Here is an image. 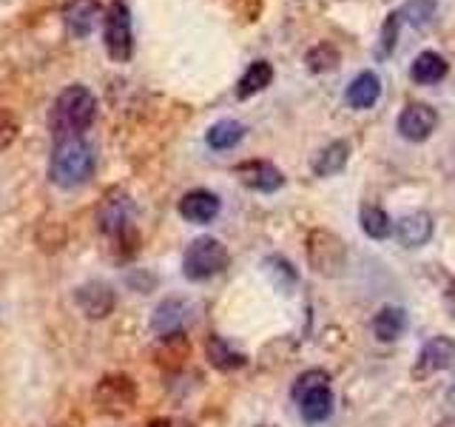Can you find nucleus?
<instances>
[{"label": "nucleus", "mask_w": 455, "mask_h": 427, "mask_svg": "<svg viewBox=\"0 0 455 427\" xmlns=\"http://www.w3.org/2000/svg\"><path fill=\"white\" fill-rule=\"evenodd\" d=\"M94 120H97V97L89 85L71 83L54 97L49 111V128L54 140L83 137V132H89Z\"/></svg>", "instance_id": "nucleus-1"}, {"label": "nucleus", "mask_w": 455, "mask_h": 427, "mask_svg": "<svg viewBox=\"0 0 455 427\" xmlns=\"http://www.w3.org/2000/svg\"><path fill=\"white\" fill-rule=\"evenodd\" d=\"M97 168V154L85 137H63L54 140L49 157V180L57 189H77L89 182Z\"/></svg>", "instance_id": "nucleus-2"}, {"label": "nucleus", "mask_w": 455, "mask_h": 427, "mask_svg": "<svg viewBox=\"0 0 455 427\" xmlns=\"http://www.w3.org/2000/svg\"><path fill=\"white\" fill-rule=\"evenodd\" d=\"M231 262V254L217 237H196L182 254V274L191 282H205L222 274Z\"/></svg>", "instance_id": "nucleus-3"}, {"label": "nucleus", "mask_w": 455, "mask_h": 427, "mask_svg": "<svg viewBox=\"0 0 455 427\" xmlns=\"http://www.w3.org/2000/svg\"><path fill=\"white\" fill-rule=\"evenodd\" d=\"M97 228L100 234L108 237V239H120L134 234V220H137V208H134V199L132 194H125L123 189H111L103 194L97 205Z\"/></svg>", "instance_id": "nucleus-4"}, {"label": "nucleus", "mask_w": 455, "mask_h": 427, "mask_svg": "<svg viewBox=\"0 0 455 427\" xmlns=\"http://www.w3.org/2000/svg\"><path fill=\"white\" fill-rule=\"evenodd\" d=\"M140 402L137 382L128 374H106L94 388V405L103 416H128Z\"/></svg>", "instance_id": "nucleus-5"}, {"label": "nucleus", "mask_w": 455, "mask_h": 427, "mask_svg": "<svg viewBox=\"0 0 455 427\" xmlns=\"http://www.w3.org/2000/svg\"><path fill=\"white\" fill-rule=\"evenodd\" d=\"M307 262L316 270L319 277H341V270L347 265V248L341 237L333 231H324V228H313L307 234Z\"/></svg>", "instance_id": "nucleus-6"}, {"label": "nucleus", "mask_w": 455, "mask_h": 427, "mask_svg": "<svg viewBox=\"0 0 455 427\" xmlns=\"http://www.w3.org/2000/svg\"><path fill=\"white\" fill-rule=\"evenodd\" d=\"M103 43L114 63H128L134 54V32H132V9L123 0H111L103 18Z\"/></svg>", "instance_id": "nucleus-7"}, {"label": "nucleus", "mask_w": 455, "mask_h": 427, "mask_svg": "<svg viewBox=\"0 0 455 427\" xmlns=\"http://www.w3.org/2000/svg\"><path fill=\"white\" fill-rule=\"evenodd\" d=\"M75 305L80 308L85 319L103 322L117 310V291H114V285L103 279H89L75 291Z\"/></svg>", "instance_id": "nucleus-8"}, {"label": "nucleus", "mask_w": 455, "mask_h": 427, "mask_svg": "<svg viewBox=\"0 0 455 427\" xmlns=\"http://www.w3.org/2000/svg\"><path fill=\"white\" fill-rule=\"evenodd\" d=\"M191 319H194V305L188 302V299L168 296L154 308L148 325H151V334L163 339V336L185 334V327H188Z\"/></svg>", "instance_id": "nucleus-9"}, {"label": "nucleus", "mask_w": 455, "mask_h": 427, "mask_svg": "<svg viewBox=\"0 0 455 427\" xmlns=\"http://www.w3.org/2000/svg\"><path fill=\"white\" fill-rule=\"evenodd\" d=\"M234 174L245 189L259 191V194H274L284 185V174L267 160H248V163L236 165Z\"/></svg>", "instance_id": "nucleus-10"}, {"label": "nucleus", "mask_w": 455, "mask_h": 427, "mask_svg": "<svg viewBox=\"0 0 455 427\" xmlns=\"http://www.w3.org/2000/svg\"><path fill=\"white\" fill-rule=\"evenodd\" d=\"M395 125H398V134H402L404 140L424 142L427 137L435 132L438 114H435L433 106H427V103H410V106H404L402 114H398Z\"/></svg>", "instance_id": "nucleus-11"}, {"label": "nucleus", "mask_w": 455, "mask_h": 427, "mask_svg": "<svg viewBox=\"0 0 455 427\" xmlns=\"http://www.w3.org/2000/svg\"><path fill=\"white\" fill-rule=\"evenodd\" d=\"M100 18H103V6H100V0H68V4L63 6V26L75 40L89 37Z\"/></svg>", "instance_id": "nucleus-12"}, {"label": "nucleus", "mask_w": 455, "mask_h": 427, "mask_svg": "<svg viewBox=\"0 0 455 427\" xmlns=\"http://www.w3.org/2000/svg\"><path fill=\"white\" fill-rule=\"evenodd\" d=\"M177 208H180V217L182 220H188L194 225H208V222L217 220L222 203H220V197L213 194V191H208V189H194L188 194H182Z\"/></svg>", "instance_id": "nucleus-13"}, {"label": "nucleus", "mask_w": 455, "mask_h": 427, "mask_svg": "<svg viewBox=\"0 0 455 427\" xmlns=\"http://www.w3.org/2000/svg\"><path fill=\"white\" fill-rule=\"evenodd\" d=\"M433 217L427 211H412L404 214L402 220L395 222V237L404 248H421L433 239Z\"/></svg>", "instance_id": "nucleus-14"}, {"label": "nucleus", "mask_w": 455, "mask_h": 427, "mask_svg": "<svg viewBox=\"0 0 455 427\" xmlns=\"http://www.w3.org/2000/svg\"><path fill=\"white\" fill-rule=\"evenodd\" d=\"M450 367H455V339L433 336L419 353V370L421 374H438V370Z\"/></svg>", "instance_id": "nucleus-15"}, {"label": "nucleus", "mask_w": 455, "mask_h": 427, "mask_svg": "<svg viewBox=\"0 0 455 427\" xmlns=\"http://www.w3.org/2000/svg\"><path fill=\"white\" fill-rule=\"evenodd\" d=\"M381 97V80L376 71H362V75H355L347 85V106L355 109V111H364V109H373Z\"/></svg>", "instance_id": "nucleus-16"}, {"label": "nucleus", "mask_w": 455, "mask_h": 427, "mask_svg": "<svg viewBox=\"0 0 455 427\" xmlns=\"http://www.w3.org/2000/svg\"><path fill=\"white\" fill-rule=\"evenodd\" d=\"M447 71H450V63H447L444 54L421 52L410 66V77L416 80L419 85H435V83H441L447 77Z\"/></svg>", "instance_id": "nucleus-17"}, {"label": "nucleus", "mask_w": 455, "mask_h": 427, "mask_svg": "<svg viewBox=\"0 0 455 427\" xmlns=\"http://www.w3.org/2000/svg\"><path fill=\"white\" fill-rule=\"evenodd\" d=\"M350 160V142L347 140H333L331 146H324L316 160H313V174L316 177H336L345 171Z\"/></svg>", "instance_id": "nucleus-18"}, {"label": "nucleus", "mask_w": 455, "mask_h": 427, "mask_svg": "<svg viewBox=\"0 0 455 427\" xmlns=\"http://www.w3.org/2000/svg\"><path fill=\"white\" fill-rule=\"evenodd\" d=\"M270 80H274V66H270L267 60H253L245 68V75H242L239 83H236V97L239 100H248L253 94H259V92L267 89Z\"/></svg>", "instance_id": "nucleus-19"}, {"label": "nucleus", "mask_w": 455, "mask_h": 427, "mask_svg": "<svg viewBox=\"0 0 455 427\" xmlns=\"http://www.w3.org/2000/svg\"><path fill=\"white\" fill-rule=\"evenodd\" d=\"M404 331H407V310L404 308L387 305V308H381L376 313V319H373V334H376V339H381V342H395Z\"/></svg>", "instance_id": "nucleus-20"}, {"label": "nucleus", "mask_w": 455, "mask_h": 427, "mask_svg": "<svg viewBox=\"0 0 455 427\" xmlns=\"http://www.w3.org/2000/svg\"><path fill=\"white\" fill-rule=\"evenodd\" d=\"M242 137H245V125L239 120H220L205 132V142L213 151H231L239 146Z\"/></svg>", "instance_id": "nucleus-21"}, {"label": "nucleus", "mask_w": 455, "mask_h": 427, "mask_svg": "<svg viewBox=\"0 0 455 427\" xmlns=\"http://www.w3.org/2000/svg\"><path fill=\"white\" fill-rule=\"evenodd\" d=\"M299 413L307 424H319L333 413V393L331 388H319V391H310L307 396L299 399Z\"/></svg>", "instance_id": "nucleus-22"}, {"label": "nucleus", "mask_w": 455, "mask_h": 427, "mask_svg": "<svg viewBox=\"0 0 455 427\" xmlns=\"http://www.w3.org/2000/svg\"><path fill=\"white\" fill-rule=\"evenodd\" d=\"M339 63H341V52L327 40L316 43V46H310L305 52V68L310 75H327V71L339 68Z\"/></svg>", "instance_id": "nucleus-23"}, {"label": "nucleus", "mask_w": 455, "mask_h": 427, "mask_svg": "<svg viewBox=\"0 0 455 427\" xmlns=\"http://www.w3.org/2000/svg\"><path fill=\"white\" fill-rule=\"evenodd\" d=\"M205 356H208V362L213 367H220V370H239V367H245V353H239L234 350L222 336H211L208 339V345H205Z\"/></svg>", "instance_id": "nucleus-24"}, {"label": "nucleus", "mask_w": 455, "mask_h": 427, "mask_svg": "<svg viewBox=\"0 0 455 427\" xmlns=\"http://www.w3.org/2000/svg\"><path fill=\"white\" fill-rule=\"evenodd\" d=\"M188 353H191V342L185 334L163 336L160 345H156V350H154L156 362H160L163 367H180L185 359H188Z\"/></svg>", "instance_id": "nucleus-25"}, {"label": "nucleus", "mask_w": 455, "mask_h": 427, "mask_svg": "<svg viewBox=\"0 0 455 427\" xmlns=\"http://www.w3.org/2000/svg\"><path fill=\"white\" fill-rule=\"evenodd\" d=\"M359 225H362V231L367 237H373V239H384V237H390V231H393L390 214L384 208H379V205H362Z\"/></svg>", "instance_id": "nucleus-26"}, {"label": "nucleus", "mask_w": 455, "mask_h": 427, "mask_svg": "<svg viewBox=\"0 0 455 427\" xmlns=\"http://www.w3.org/2000/svg\"><path fill=\"white\" fill-rule=\"evenodd\" d=\"M402 23H410L412 28H427L435 20L438 4L435 0H407L402 9H395Z\"/></svg>", "instance_id": "nucleus-27"}, {"label": "nucleus", "mask_w": 455, "mask_h": 427, "mask_svg": "<svg viewBox=\"0 0 455 427\" xmlns=\"http://www.w3.org/2000/svg\"><path fill=\"white\" fill-rule=\"evenodd\" d=\"M402 18H398V12H390L387 20L381 23V32H379V43H376V60H387V57L395 52V43H398V35H402Z\"/></svg>", "instance_id": "nucleus-28"}, {"label": "nucleus", "mask_w": 455, "mask_h": 427, "mask_svg": "<svg viewBox=\"0 0 455 427\" xmlns=\"http://www.w3.org/2000/svg\"><path fill=\"white\" fill-rule=\"evenodd\" d=\"M265 270H267L270 282H274L282 294H291L293 285L299 282L293 265L288 260H282V256H267V260H265Z\"/></svg>", "instance_id": "nucleus-29"}, {"label": "nucleus", "mask_w": 455, "mask_h": 427, "mask_svg": "<svg viewBox=\"0 0 455 427\" xmlns=\"http://www.w3.org/2000/svg\"><path fill=\"white\" fill-rule=\"evenodd\" d=\"M319 388H331V376H327L324 370H305V374L293 382L291 396L299 402L302 396H307L310 391H319Z\"/></svg>", "instance_id": "nucleus-30"}, {"label": "nucleus", "mask_w": 455, "mask_h": 427, "mask_svg": "<svg viewBox=\"0 0 455 427\" xmlns=\"http://www.w3.org/2000/svg\"><path fill=\"white\" fill-rule=\"evenodd\" d=\"M14 137H18V123H14L9 114H0V151H4Z\"/></svg>", "instance_id": "nucleus-31"}, {"label": "nucleus", "mask_w": 455, "mask_h": 427, "mask_svg": "<svg viewBox=\"0 0 455 427\" xmlns=\"http://www.w3.org/2000/svg\"><path fill=\"white\" fill-rule=\"evenodd\" d=\"M447 402H450V405L455 407V384H452V388L447 391Z\"/></svg>", "instance_id": "nucleus-32"}, {"label": "nucleus", "mask_w": 455, "mask_h": 427, "mask_svg": "<svg viewBox=\"0 0 455 427\" xmlns=\"http://www.w3.org/2000/svg\"><path fill=\"white\" fill-rule=\"evenodd\" d=\"M435 427H455V416H452V419H444V422H438Z\"/></svg>", "instance_id": "nucleus-33"}, {"label": "nucleus", "mask_w": 455, "mask_h": 427, "mask_svg": "<svg viewBox=\"0 0 455 427\" xmlns=\"http://www.w3.org/2000/svg\"><path fill=\"white\" fill-rule=\"evenodd\" d=\"M57 427H66V424H57Z\"/></svg>", "instance_id": "nucleus-34"}]
</instances>
